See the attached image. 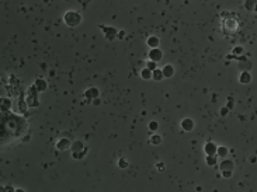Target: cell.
<instances>
[{
    "mask_svg": "<svg viewBox=\"0 0 257 192\" xmlns=\"http://www.w3.org/2000/svg\"><path fill=\"white\" fill-rule=\"evenodd\" d=\"M149 142L152 143V145H155V146L160 145V143H162V136H159L157 133H152V136H150V139H149Z\"/></svg>",
    "mask_w": 257,
    "mask_h": 192,
    "instance_id": "18",
    "label": "cell"
},
{
    "mask_svg": "<svg viewBox=\"0 0 257 192\" xmlns=\"http://www.w3.org/2000/svg\"><path fill=\"white\" fill-rule=\"evenodd\" d=\"M145 67H146L148 70H150V72H153V70H156V69H157V63L148 60V62H146V66H145Z\"/></svg>",
    "mask_w": 257,
    "mask_h": 192,
    "instance_id": "24",
    "label": "cell"
},
{
    "mask_svg": "<svg viewBox=\"0 0 257 192\" xmlns=\"http://www.w3.org/2000/svg\"><path fill=\"white\" fill-rule=\"evenodd\" d=\"M141 77H142L143 80H149V79H152V72H150V70H148L146 67H143V69L141 70Z\"/></svg>",
    "mask_w": 257,
    "mask_h": 192,
    "instance_id": "20",
    "label": "cell"
},
{
    "mask_svg": "<svg viewBox=\"0 0 257 192\" xmlns=\"http://www.w3.org/2000/svg\"><path fill=\"white\" fill-rule=\"evenodd\" d=\"M152 79L155 80V82H162V80L165 79V77H163V74H162V70L159 69V67L152 72Z\"/></svg>",
    "mask_w": 257,
    "mask_h": 192,
    "instance_id": "16",
    "label": "cell"
},
{
    "mask_svg": "<svg viewBox=\"0 0 257 192\" xmlns=\"http://www.w3.org/2000/svg\"><path fill=\"white\" fill-rule=\"evenodd\" d=\"M180 126L184 132H191V130L195 128V122H194L191 118H184V119L180 122Z\"/></svg>",
    "mask_w": 257,
    "mask_h": 192,
    "instance_id": "6",
    "label": "cell"
},
{
    "mask_svg": "<svg viewBox=\"0 0 257 192\" xmlns=\"http://www.w3.org/2000/svg\"><path fill=\"white\" fill-rule=\"evenodd\" d=\"M84 142H82V140H75V142H72V145H70V150H72V154L73 153H80L82 150H84Z\"/></svg>",
    "mask_w": 257,
    "mask_h": 192,
    "instance_id": "9",
    "label": "cell"
},
{
    "mask_svg": "<svg viewBox=\"0 0 257 192\" xmlns=\"http://www.w3.org/2000/svg\"><path fill=\"white\" fill-rule=\"evenodd\" d=\"M229 154V149L225 147V146H218L216 147V157H221V158H225L226 156Z\"/></svg>",
    "mask_w": 257,
    "mask_h": 192,
    "instance_id": "15",
    "label": "cell"
},
{
    "mask_svg": "<svg viewBox=\"0 0 257 192\" xmlns=\"http://www.w3.org/2000/svg\"><path fill=\"white\" fill-rule=\"evenodd\" d=\"M124 35H125L124 31H120V32H118V35H117V38H124Z\"/></svg>",
    "mask_w": 257,
    "mask_h": 192,
    "instance_id": "29",
    "label": "cell"
},
{
    "mask_svg": "<svg viewBox=\"0 0 257 192\" xmlns=\"http://www.w3.org/2000/svg\"><path fill=\"white\" fill-rule=\"evenodd\" d=\"M32 87H34L37 91H45V90H47V87H48V83L45 82L44 79H37Z\"/></svg>",
    "mask_w": 257,
    "mask_h": 192,
    "instance_id": "13",
    "label": "cell"
},
{
    "mask_svg": "<svg viewBox=\"0 0 257 192\" xmlns=\"http://www.w3.org/2000/svg\"><path fill=\"white\" fill-rule=\"evenodd\" d=\"M149 60L150 62H155V63H157V62H160V60L163 59V52L159 48H155V49H150L149 50Z\"/></svg>",
    "mask_w": 257,
    "mask_h": 192,
    "instance_id": "5",
    "label": "cell"
},
{
    "mask_svg": "<svg viewBox=\"0 0 257 192\" xmlns=\"http://www.w3.org/2000/svg\"><path fill=\"white\" fill-rule=\"evenodd\" d=\"M100 30H103V34H104L105 39L107 41H114L117 39V35H118V30L114 28V27H110V25H99Z\"/></svg>",
    "mask_w": 257,
    "mask_h": 192,
    "instance_id": "4",
    "label": "cell"
},
{
    "mask_svg": "<svg viewBox=\"0 0 257 192\" xmlns=\"http://www.w3.org/2000/svg\"><path fill=\"white\" fill-rule=\"evenodd\" d=\"M148 128H149L150 132H156V130L159 129V123L156 122V121H150V122L148 123Z\"/></svg>",
    "mask_w": 257,
    "mask_h": 192,
    "instance_id": "22",
    "label": "cell"
},
{
    "mask_svg": "<svg viewBox=\"0 0 257 192\" xmlns=\"http://www.w3.org/2000/svg\"><path fill=\"white\" fill-rule=\"evenodd\" d=\"M219 171H221V175L223 178H230L232 174H233V161L228 160V158H223L219 163Z\"/></svg>",
    "mask_w": 257,
    "mask_h": 192,
    "instance_id": "2",
    "label": "cell"
},
{
    "mask_svg": "<svg viewBox=\"0 0 257 192\" xmlns=\"http://www.w3.org/2000/svg\"><path fill=\"white\" fill-rule=\"evenodd\" d=\"M10 107H11V102L9 100H4V98L0 100V108L2 110H10Z\"/></svg>",
    "mask_w": 257,
    "mask_h": 192,
    "instance_id": "21",
    "label": "cell"
},
{
    "mask_svg": "<svg viewBox=\"0 0 257 192\" xmlns=\"http://www.w3.org/2000/svg\"><path fill=\"white\" fill-rule=\"evenodd\" d=\"M160 70H162V74H163V77H165V79H170V77H173V76H174V73H176L174 66H173V65H170V63L165 65V66H163V69H160Z\"/></svg>",
    "mask_w": 257,
    "mask_h": 192,
    "instance_id": "8",
    "label": "cell"
},
{
    "mask_svg": "<svg viewBox=\"0 0 257 192\" xmlns=\"http://www.w3.org/2000/svg\"><path fill=\"white\" fill-rule=\"evenodd\" d=\"M250 161H251V163H254V161H256V157H254V156H251V157H250Z\"/></svg>",
    "mask_w": 257,
    "mask_h": 192,
    "instance_id": "31",
    "label": "cell"
},
{
    "mask_svg": "<svg viewBox=\"0 0 257 192\" xmlns=\"http://www.w3.org/2000/svg\"><path fill=\"white\" fill-rule=\"evenodd\" d=\"M228 112H229V110H228V108H226V107H223L222 110H221V115H222V117H225V115H226V114H228Z\"/></svg>",
    "mask_w": 257,
    "mask_h": 192,
    "instance_id": "28",
    "label": "cell"
},
{
    "mask_svg": "<svg viewBox=\"0 0 257 192\" xmlns=\"http://www.w3.org/2000/svg\"><path fill=\"white\" fill-rule=\"evenodd\" d=\"M99 90H97V88L96 87H90V88H87V90H86L84 91V97L87 98V100H96V98H99Z\"/></svg>",
    "mask_w": 257,
    "mask_h": 192,
    "instance_id": "10",
    "label": "cell"
},
{
    "mask_svg": "<svg viewBox=\"0 0 257 192\" xmlns=\"http://www.w3.org/2000/svg\"><path fill=\"white\" fill-rule=\"evenodd\" d=\"M70 145H72V140H70L69 138H60L59 140L56 142V149L58 150H67V149H70Z\"/></svg>",
    "mask_w": 257,
    "mask_h": 192,
    "instance_id": "7",
    "label": "cell"
},
{
    "mask_svg": "<svg viewBox=\"0 0 257 192\" xmlns=\"http://www.w3.org/2000/svg\"><path fill=\"white\" fill-rule=\"evenodd\" d=\"M205 163L211 167H215L216 164H218V157L216 156H206L205 157Z\"/></svg>",
    "mask_w": 257,
    "mask_h": 192,
    "instance_id": "17",
    "label": "cell"
},
{
    "mask_svg": "<svg viewBox=\"0 0 257 192\" xmlns=\"http://www.w3.org/2000/svg\"><path fill=\"white\" fill-rule=\"evenodd\" d=\"M118 167H120V168H127L128 167V161L125 160L124 157H121L120 160H118Z\"/></svg>",
    "mask_w": 257,
    "mask_h": 192,
    "instance_id": "25",
    "label": "cell"
},
{
    "mask_svg": "<svg viewBox=\"0 0 257 192\" xmlns=\"http://www.w3.org/2000/svg\"><path fill=\"white\" fill-rule=\"evenodd\" d=\"M250 82H251L250 72H242L240 76H239V83H242V84H249Z\"/></svg>",
    "mask_w": 257,
    "mask_h": 192,
    "instance_id": "14",
    "label": "cell"
},
{
    "mask_svg": "<svg viewBox=\"0 0 257 192\" xmlns=\"http://www.w3.org/2000/svg\"><path fill=\"white\" fill-rule=\"evenodd\" d=\"M156 168H157L159 171H165V163H162V161H159V163L156 164Z\"/></svg>",
    "mask_w": 257,
    "mask_h": 192,
    "instance_id": "27",
    "label": "cell"
},
{
    "mask_svg": "<svg viewBox=\"0 0 257 192\" xmlns=\"http://www.w3.org/2000/svg\"><path fill=\"white\" fill-rule=\"evenodd\" d=\"M146 44H148V46H149L150 49H155V48H159L160 39H159V37H156V35H152V37H149L146 39Z\"/></svg>",
    "mask_w": 257,
    "mask_h": 192,
    "instance_id": "12",
    "label": "cell"
},
{
    "mask_svg": "<svg viewBox=\"0 0 257 192\" xmlns=\"http://www.w3.org/2000/svg\"><path fill=\"white\" fill-rule=\"evenodd\" d=\"M63 22L67 27H70V28H75V27H77L82 22V16L77 11H75V10H69V11L65 13Z\"/></svg>",
    "mask_w": 257,
    "mask_h": 192,
    "instance_id": "1",
    "label": "cell"
},
{
    "mask_svg": "<svg viewBox=\"0 0 257 192\" xmlns=\"http://www.w3.org/2000/svg\"><path fill=\"white\" fill-rule=\"evenodd\" d=\"M222 30L226 34H235L239 30V21L236 18H225L222 20Z\"/></svg>",
    "mask_w": 257,
    "mask_h": 192,
    "instance_id": "3",
    "label": "cell"
},
{
    "mask_svg": "<svg viewBox=\"0 0 257 192\" xmlns=\"http://www.w3.org/2000/svg\"><path fill=\"white\" fill-rule=\"evenodd\" d=\"M14 192H26V191H24V189H21V188H17Z\"/></svg>",
    "mask_w": 257,
    "mask_h": 192,
    "instance_id": "30",
    "label": "cell"
},
{
    "mask_svg": "<svg viewBox=\"0 0 257 192\" xmlns=\"http://www.w3.org/2000/svg\"><path fill=\"white\" fill-rule=\"evenodd\" d=\"M87 151H89V147L86 146V147H84V150H82L80 153H73V154H72V157L75 158V160H82V158H84V157H86V153H87Z\"/></svg>",
    "mask_w": 257,
    "mask_h": 192,
    "instance_id": "19",
    "label": "cell"
},
{
    "mask_svg": "<svg viewBox=\"0 0 257 192\" xmlns=\"http://www.w3.org/2000/svg\"><path fill=\"white\" fill-rule=\"evenodd\" d=\"M0 192H4V188H3V186H0Z\"/></svg>",
    "mask_w": 257,
    "mask_h": 192,
    "instance_id": "32",
    "label": "cell"
},
{
    "mask_svg": "<svg viewBox=\"0 0 257 192\" xmlns=\"http://www.w3.org/2000/svg\"><path fill=\"white\" fill-rule=\"evenodd\" d=\"M251 67V63L250 62H246V63H240L239 65V69L242 70V72H249Z\"/></svg>",
    "mask_w": 257,
    "mask_h": 192,
    "instance_id": "23",
    "label": "cell"
},
{
    "mask_svg": "<svg viewBox=\"0 0 257 192\" xmlns=\"http://www.w3.org/2000/svg\"><path fill=\"white\" fill-rule=\"evenodd\" d=\"M242 52H243V48H242V46H236L235 49H233V54H235L236 56H239V55H242Z\"/></svg>",
    "mask_w": 257,
    "mask_h": 192,
    "instance_id": "26",
    "label": "cell"
},
{
    "mask_svg": "<svg viewBox=\"0 0 257 192\" xmlns=\"http://www.w3.org/2000/svg\"><path fill=\"white\" fill-rule=\"evenodd\" d=\"M216 147H218V146H216L214 142H208V143H205V146H204V151H205L206 156H215L216 154Z\"/></svg>",
    "mask_w": 257,
    "mask_h": 192,
    "instance_id": "11",
    "label": "cell"
}]
</instances>
